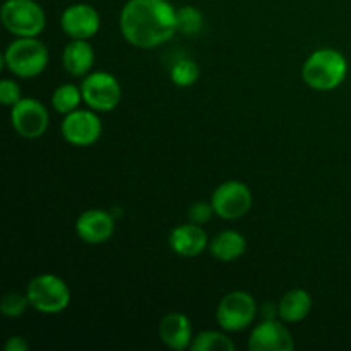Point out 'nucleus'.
I'll use <instances>...</instances> for the list:
<instances>
[{"instance_id":"1","label":"nucleus","mask_w":351,"mask_h":351,"mask_svg":"<svg viewBox=\"0 0 351 351\" xmlns=\"http://www.w3.org/2000/svg\"><path fill=\"white\" fill-rule=\"evenodd\" d=\"M119 27L132 47L149 50L167 43L177 33V9L168 0H127Z\"/></svg>"},{"instance_id":"2","label":"nucleus","mask_w":351,"mask_h":351,"mask_svg":"<svg viewBox=\"0 0 351 351\" xmlns=\"http://www.w3.org/2000/svg\"><path fill=\"white\" fill-rule=\"evenodd\" d=\"M348 74V60L335 48H321L311 53L302 67V77L315 91H332Z\"/></svg>"},{"instance_id":"3","label":"nucleus","mask_w":351,"mask_h":351,"mask_svg":"<svg viewBox=\"0 0 351 351\" xmlns=\"http://www.w3.org/2000/svg\"><path fill=\"white\" fill-rule=\"evenodd\" d=\"M48 48L38 36L16 38L3 51V64L9 72L21 79H33L40 75L48 65Z\"/></svg>"},{"instance_id":"4","label":"nucleus","mask_w":351,"mask_h":351,"mask_svg":"<svg viewBox=\"0 0 351 351\" xmlns=\"http://www.w3.org/2000/svg\"><path fill=\"white\" fill-rule=\"evenodd\" d=\"M0 21L16 38H29L43 33L47 14L36 0H3Z\"/></svg>"},{"instance_id":"5","label":"nucleus","mask_w":351,"mask_h":351,"mask_svg":"<svg viewBox=\"0 0 351 351\" xmlns=\"http://www.w3.org/2000/svg\"><path fill=\"white\" fill-rule=\"evenodd\" d=\"M26 297L40 314H60L71 304V288L55 274H38L27 283Z\"/></svg>"},{"instance_id":"6","label":"nucleus","mask_w":351,"mask_h":351,"mask_svg":"<svg viewBox=\"0 0 351 351\" xmlns=\"http://www.w3.org/2000/svg\"><path fill=\"white\" fill-rule=\"evenodd\" d=\"M257 304L247 291L235 290L226 293L216 308V321L226 332H240L256 321Z\"/></svg>"},{"instance_id":"7","label":"nucleus","mask_w":351,"mask_h":351,"mask_svg":"<svg viewBox=\"0 0 351 351\" xmlns=\"http://www.w3.org/2000/svg\"><path fill=\"white\" fill-rule=\"evenodd\" d=\"M82 99L95 112H112L122 99V86L119 79L105 71L89 72L81 82Z\"/></svg>"},{"instance_id":"8","label":"nucleus","mask_w":351,"mask_h":351,"mask_svg":"<svg viewBox=\"0 0 351 351\" xmlns=\"http://www.w3.org/2000/svg\"><path fill=\"white\" fill-rule=\"evenodd\" d=\"M252 192L249 185L240 180L223 182L211 195V204L216 216L226 221L243 218L252 208Z\"/></svg>"},{"instance_id":"9","label":"nucleus","mask_w":351,"mask_h":351,"mask_svg":"<svg viewBox=\"0 0 351 351\" xmlns=\"http://www.w3.org/2000/svg\"><path fill=\"white\" fill-rule=\"evenodd\" d=\"M103 123L98 112L91 108H77L64 115L60 123V134L71 146H93L101 137Z\"/></svg>"},{"instance_id":"10","label":"nucleus","mask_w":351,"mask_h":351,"mask_svg":"<svg viewBox=\"0 0 351 351\" xmlns=\"http://www.w3.org/2000/svg\"><path fill=\"white\" fill-rule=\"evenodd\" d=\"M10 123L24 139H38L47 132L50 115L40 99L21 98L16 105L10 106Z\"/></svg>"},{"instance_id":"11","label":"nucleus","mask_w":351,"mask_h":351,"mask_svg":"<svg viewBox=\"0 0 351 351\" xmlns=\"http://www.w3.org/2000/svg\"><path fill=\"white\" fill-rule=\"evenodd\" d=\"M101 26L99 12L84 2L65 7L60 16V27L71 40H91Z\"/></svg>"},{"instance_id":"12","label":"nucleus","mask_w":351,"mask_h":351,"mask_svg":"<svg viewBox=\"0 0 351 351\" xmlns=\"http://www.w3.org/2000/svg\"><path fill=\"white\" fill-rule=\"evenodd\" d=\"M287 322L274 321L273 319H264L254 329L249 336L250 351H293L295 341L291 338V332L288 331Z\"/></svg>"},{"instance_id":"13","label":"nucleus","mask_w":351,"mask_h":351,"mask_svg":"<svg viewBox=\"0 0 351 351\" xmlns=\"http://www.w3.org/2000/svg\"><path fill=\"white\" fill-rule=\"evenodd\" d=\"M115 232V218L105 209H88L75 219V233L88 245L108 242Z\"/></svg>"},{"instance_id":"14","label":"nucleus","mask_w":351,"mask_h":351,"mask_svg":"<svg viewBox=\"0 0 351 351\" xmlns=\"http://www.w3.org/2000/svg\"><path fill=\"white\" fill-rule=\"evenodd\" d=\"M170 249L180 257H197L209 247V239L202 225L189 221L175 226L168 237Z\"/></svg>"},{"instance_id":"15","label":"nucleus","mask_w":351,"mask_h":351,"mask_svg":"<svg viewBox=\"0 0 351 351\" xmlns=\"http://www.w3.org/2000/svg\"><path fill=\"white\" fill-rule=\"evenodd\" d=\"M160 339L167 348L182 351L191 348L192 345V324L189 317L182 312H170L160 322Z\"/></svg>"},{"instance_id":"16","label":"nucleus","mask_w":351,"mask_h":351,"mask_svg":"<svg viewBox=\"0 0 351 351\" xmlns=\"http://www.w3.org/2000/svg\"><path fill=\"white\" fill-rule=\"evenodd\" d=\"M95 64V50L89 40H71L62 51V65L74 77H84Z\"/></svg>"},{"instance_id":"17","label":"nucleus","mask_w":351,"mask_h":351,"mask_svg":"<svg viewBox=\"0 0 351 351\" xmlns=\"http://www.w3.org/2000/svg\"><path fill=\"white\" fill-rule=\"evenodd\" d=\"M247 250V239L235 230H223L209 240V252L221 263H233Z\"/></svg>"},{"instance_id":"18","label":"nucleus","mask_w":351,"mask_h":351,"mask_svg":"<svg viewBox=\"0 0 351 351\" xmlns=\"http://www.w3.org/2000/svg\"><path fill=\"white\" fill-rule=\"evenodd\" d=\"M312 311V297L302 288H293L287 291L278 302V315L287 324L302 322Z\"/></svg>"},{"instance_id":"19","label":"nucleus","mask_w":351,"mask_h":351,"mask_svg":"<svg viewBox=\"0 0 351 351\" xmlns=\"http://www.w3.org/2000/svg\"><path fill=\"white\" fill-rule=\"evenodd\" d=\"M84 101L82 99V91L81 86L75 84H62L51 95V106L55 108V112H58L60 115H67V113L74 112L79 108V105Z\"/></svg>"},{"instance_id":"20","label":"nucleus","mask_w":351,"mask_h":351,"mask_svg":"<svg viewBox=\"0 0 351 351\" xmlns=\"http://www.w3.org/2000/svg\"><path fill=\"white\" fill-rule=\"evenodd\" d=\"M235 343L221 331H202L192 339V351H235Z\"/></svg>"},{"instance_id":"21","label":"nucleus","mask_w":351,"mask_h":351,"mask_svg":"<svg viewBox=\"0 0 351 351\" xmlns=\"http://www.w3.org/2000/svg\"><path fill=\"white\" fill-rule=\"evenodd\" d=\"M199 74H201L199 65L192 58H180L170 69L171 82L175 86H178V88H189V86L195 84L199 79Z\"/></svg>"},{"instance_id":"22","label":"nucleus","mask_w":351,"mask_h":351,"mask_svg":"<svg viewBox=\"0 0 351 351\" xmlns=\"http://www.w3.org/2000/svg\"><path fill=\"white\" fill-rule=\"evenodd\" d=\"M204 26L202 12L194 5H184L177 9V29L182 34H197Z\"/></svg>"},{"instance_id":"23","label":"nucleus","mask_w":351,"mask_h":351,"mask_svg":"<svg viewBox=\"0 0 351 351\" xmlns=\"http://www.w3.org/2000/svg\"><path fill=\"white\" fill-rule=\"evenodd\" d=\"M27 307H31V305L26 293L21 295L16 293V291H14V293H7L5 297L2 298V302H0V312H2V315L10 319L21 317V315L27 311Z\"/></svg>"},{"instance_id":"24","label":"nucleus","mask_w":351,"mask_h":351,"mask_svg":"<svg viewBox=\"0 0 351 351\" xmlns=\"http://www.w3.org/2000/svg\"><path fill=\"white\" fill-rule=\"evenodd\" d=\"M215 215L216 213H215V208H213L211 201L194 202V204L189 208V213H187L189 221L195 223V225H204V223H208Z\"/></svg>"},{"instance_id":"25","label":"nucleus","mask_w":351,"mask_h":351,"mask_svg":"<svg viewBox=\"0 0 351 351\" xmlns=\"http://www.w3.org/2000/svg\"><path fill=\"white\" fill-rule=\"evenodd\" d=\"M21 98V88L14 79H3L0 82V103L3 106H14Z\"/></svg>"},{"instance_id":"26","label":"nucleus","mask_w":351,"mask_h":351,"mask_svg":"<svg viewBox=\"0 0 351 351\" xmlns=\"http://www.w3.org/2000/svg\"><path fill=\"white\" fill-rule=\"evenodd\" d=\"M29 348V343L23 338V336H10L3 345L5 351H26Z\"/></svg>"},{"instance_id":"27","label":"nucleus","mask_w":351,"mask_h":351,"mask_svg":"<svg viewBox=\"0 0 351 351\" xmlns=\"http://www.w3.org/2000/svg\"><path fill=\"white\" fill-rule=\"evenodd\" d=\"M2 2H3V0H2Z\"/></svg>"}]
</instances>
